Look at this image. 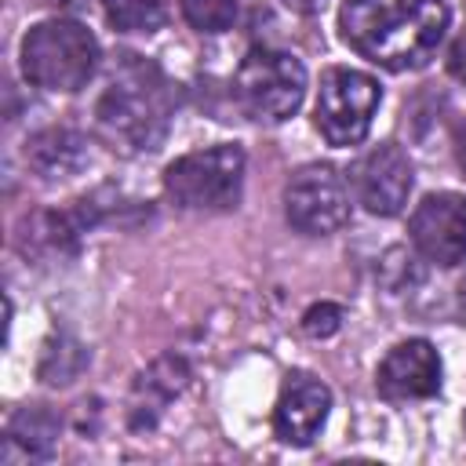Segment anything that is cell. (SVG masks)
Returning <instances> with one entry per match:
<instances>
[{
	"mask_svg": "<svg viewBox=\"0 0 466 466\" xmlns=\"http://www.w3.org/2000/svg\"><path fill=\"white\" fill-rule=\"evenodd\" d=\"M448 18L444 0H342L339 29L360 58L408 73L437 55Z\"/></svg>",
	"mask_w": 466,
	"mask_h": 466,
	"instance_id": "obj_1",
	"label": "cell"
},
{
	"mask_svg": "<svg viewBox=\"0 0 466 466\" xmlns=\"http://www.w3.org/2000/svg\"><path fill=\"white\" fill-rule=\"evenodd\" d=\"M171 113H175V95L167 76L153 62L138 55H124L109 87L98 98L95 124L113 149L153 153L167 135Z\"/></svg>",
	"mask_w": 466,
	"mask_h": 466,
	"instance_id": "obj_2",
	"label": "cell"
},
{
	"mask_svg": "<svg viewBox=\"0 0 466 466\" xmlns=\"http://www.w3.org/2000/svg\"><path fill=\"white\" fill-rule=\"evenodd\" d=\"M98 69V40L73 18L36 22L22 40V73L44 91H80Z\"/></svg>",
	"mask_w": 466,
	"mask_h": 466,
	"instance_id": "obj_3",
	"label": "cell"
},
{
	"mask_svg": "<svg viewBox=\"0 0 466 466\" xmlns=\"http://www.w3.org/2000/svg\"><path fill=\"white\" fill-rule=\"evenodd\" d=\"M244 189V149L233 142L186 153L167 164L164 193L182 211H229Z\"/></svg>",
	"mask_w": 466,
	"mask_h": 466,
	"instance_id": "obj_4",
	"label": "cell"
},
{
	"mask_svg": "<svg viewBox=\"0 0 466 466\" xmlns=\"http://www.w3.org/2000/svg\"><path fill=\"white\" fill-rule=\"evenodd\" d=\"M233 95L251 120L280 124L306 98V69L295 55L277 47H255L237 69Z\"/></svg>",
	"mask_w": 466,
	"mask_h": 466,
	"instance_id": "obj_5",
	"label": "cell"
},
{
	"mask_svg": "<svg viewBox=\"0 0 466 466\" xmlns=\"http://www.w3.org/2000/svg\"><path fill=\"white\" fill-rule=\"evenodd\" d=\"M379 102H382V91L375 76L360 69L331 66L320 76V91L313 106L317 131L328 138V146H357L368 135Z\"/></svg>",
	"mask_w": 466,
	"mask_h": 466,
	"instance_id": "obj_6",
	"label": "cell"
},
{
	"mask_svg": "<svg viewBox=\"0 0 466 466\" xmlns=\"http://www.w3.org/2000/svg\"><path fill=\"white\" fill-rule=\"evenodd\" d=\"M284 215L306 237H324L346 226L350 189L331 164H306L284 186Z\"/></svg>",
	"mask_w": 466,
	"mask_h": 466,
	"instance_id": "obj_7",
	"label": "cell"
},
{
	"mask_svg": "<svg viewBox=\"0 0 466 466\" xmlns=\"http://www.w3.org/2000/svg\"><path fill=\"white\" fill-rule=\"evenodd\" d=\"M411 244L426 262L444 269L466 258V197L462 193H430L411 211L408 222Z\"/></svg>",
	"mask_w": 466,
	"mask_h": 466,
	"instance_id": "obj_8",
	"label": "cell"
},
{
	"mask_svg": "<svg viewBox=\"0 0 466 466\" xmlns=\"http://www.w3.org/2000/svg\"><path fill=\"white\" fill-rule=\"evenodd\" d=\"M353 193H357V204H364V211L379 215V218H390L397 215L404 204H408V193H411V160L400 146L393 142H382L375 149H368L357 167H353Z\"/></svg>",
	"mask_w": 466,
	"mask_h": 466,
	"instance_id": "obj_9",
	"label": "cell"
},
{
	"mask_svg": "<svg viewBox=\"0 0 466 466\" xmlns=\"http://www.w3.org/2000/svg\"><path fill=\"white\" fill-rule=\"evenodd\" d=\"M328 408H331V390L320 379L295 371L280 386V397L273 408V433L291 448H306L328 422Z\"/></svg>",
	"mask_w": 466,
	"mask_h": 466,
	"instance_id": "obj_10",
	"label": "cell"
},
{
	"mask_svg": "<svg viewBox=\"0 0 466 466\" xmlns=\"http://www.w3.org/2000/svg\"><path fill=\"white\" fill-rule=\"evenodd\" d=\"M375 390L386 400H426L441 390V357L426 339H408L386 353L375 371Z\"/></svg>",
	"mask_w": 466,
	"mask_h": 466,
	"instance_id": "obj_11",
	"label": "cell"
},
{
	"mask_svg": "<svg viewBox=\"0 0 466 466\" xmlns=\"http://www.w3.org/2000/svg\"><path fill=\"white\" fill-rule=\"evenodd\" d=\"M84 138L69 127H47L25 142V164L40 178H69L84 167Z\"/></svg>",
	"mask_w": 466,
	"mask_h": 466,
	"instance_id": "obj_12",
	"label": "cell"
},
{
	"mask_svg": "<svg viewBox=\"0 0 466 466\" xmlns=\"http://www.w3.org/2000/svg\"><path fill=\"white\" fill-rule=\"evenodd\" d=\"M58 441V419L44 408H18L7 422V448H22L29 459H47Z\"/></svg>",
	"mask_w": 466,
	"mask_h": 466,
	"instance_id": "obj_13",
	"label": "cell"
},
{
	"mask_svg": "<svg viewBox=\"0 0 466 466\" xmlns=\"http://www.w3.org/2000/svg\"><path fill=\"white\" fill-rule=\"evenodd\" d=\"M102 7L120 33H157L167 22V0H102Z\"/></svg>",
	"mask_w": 466,
	"mask_h": 466,
	"instance_id": "obj_14",
	"label": "cell"
},
{
	"mask_svg": "<svg viewBox=\"0 0 466 466\" xmlns=\"http://www.w3.org/2000/svg\"><path fill=\"white\" fill-rule=\"evenodd\" d=\"M186 386V364L175 360V357H164L157 360L142 379H138V393H146V404L149 411H160L178 390Z\"/></svg>",
	"mask_w": 466,
	"mask_h": 466,
	"instance_id": "obj_15",
	"label": "cell"
},
{
	"mask_svg": "<svg viewBox=\"0 0 466 466\" xmlns=\"http://www.w3.org/2000/svg\"><path fill=\"white\" fill-rule=\"evenodd\" d=\"M182 15L197 33H226L237 22V0H182Z\"/></svg>",
	"mask_w": 466,
	"mask_h": 466,
	"instance_id": "obj_16",
	"label": "cell"
},
{
	"mask_svg": "<svg viewBox=\"0 0 466 466\" xmlns=\"http://www.w3.org/2000/svg\"><path fill=\"white\" fill-rule=\"evenodd\" d=\"M339 324H342V309H339V306H331V302L309 306V309H306V317H302V331H306V335H313V339H328V335H335V331H339Z\"/></svg>",
	"mask_w": 466,
	"mask_h": 466,
	"instance_id": "obj_17",
	"label": "cell"
},
{
	"mask_svg": "<svg viewBox=\"0 0 466 466\" xmlns=\"http://www.w3.org/2000/svg\"><path fill=\"white\" fill-rule=\"evenodd\" d=\"M448 73L459 80V84H466V29L451 40V47H448Z\"/></svg>",
	"mask_w": 466,
	"mask_h": 466,
	"instance_id": "obj_18",
	"label": "cell"
},
{
	"mask_svg": "<svg viewBox=\"0 0 466 466\" xmlns=\"http://www.w3.org/2000/svg\"><path fill=\"white\" fill-rule=\"evenodd\" d=\"M455 160H459V167L466 171V120L455 127Z\"/></svg>",
	"mask_w": 466,
	"mask_h": 466,
	"instance_id": "obj_19",
	"label": "cell"
},
{
	"mask_svg": "<svg viewBox=\"0 0 466 466\" xmlns=\"http://www.w3.org/2000/svg\"><path fill=\"white\" fill-rule=\"evenodd\" d=\"M280 4H284V7H291V11H299V15H313L324 0H280Z\"/></svg>",
	"mask_w": 466,
	"mask_h": 466,
	"instance_id": "obj_20",
	"label": "cell"
},
{
	"mask_svg": "<svg viewBox=\"0 0 466 466\" xmlns=\"http://www.w3.org/2000/svg\"><path fill=\"white\" fill-rule=\"evenodd\" d=\"M51 4H58V7H84L87 0H51Z\"/></svg>",
	"mask_w": 466,
	"mask_h": 466,
	"instance_id": "obj_21",
	"label": "cell"
},
{
	"mask_svg": "<svg viewBox=\"0 0 466 466\" xmlns=\"http://www.w3.org/2000/svg\"><path fill=\"white\" fill-rule=\"evenodd\" d=\"M462 426H466V419H462Z\"/></svg>",
	"mask_w": 466,
	"mask_h": 466,
	"instance_id": "obj_22",
	"label": "cell"
}]
</instances>
